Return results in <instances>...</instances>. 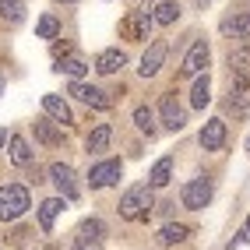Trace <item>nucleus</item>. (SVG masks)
I'll list each match as a JSON object with an SVG mask.
<instances>
[{
	"instance_id": "obj_1",
	"label": "nucleus",
	"mask_w": 250,
	"mask_h": 250,
	"mask_svg": "<svg viewBox=\"0 0 250 250\" xmlns=\"http://www.w3.org/2000/svg\"><path fill=\"white\" fill-rule=\"evenodd\" d=\"M152 183H141V187H130L124 197H120V215L127 222H141L148 219V211H152Z\"/></svg>"
},
{
	"instance_id": "obj_2",
	"label": "nucleus",
	"mask_w": 250,
	"mask_h": 250,
	"mask_svg": "<svg viewBox=\"0 0 250 250\" xmlns=\"http://www.w3.org/2000/svg\"><path fill=\"white\" fill-rule=\"evenodd\" d=\"M28 190L18 187V183H11V187L0 190V219L4 222H14V219H21V215L28 211Z\"/></svg>"
},
{
	"instance_id": "obj_3",
	"label": "nucleus",
	"mask_w": 250,
	"mask_h": 250,
	"mask_svg": "<svg viewBox=\"0 0 250 250\" xmlns=\"http://www.w3.org/2000/svg\"><path fill=\"white\" fill-rule=\"evenodd\" d=\"M183 208H190V211H201V208H208V201H211V180L208 176H197V180H190V183H183Z\"/></svg>"
},
{
	"instance_id": "obj_4",
	"label": "nucleus",
	"mask_w": 250,
	"mask_h": 250,
	"mask_svg": "<svg viewBox=\"0 0 250 250\" xmlns=\"http://www.w3.org/2000/svg\"><path fill=\"white\" fill-rule=\"evenodd\" d=\"M120 173H124L120 159H106V162L92 166V173H88V183H92V190H103V187H109V183H116V180H120Z\"/></svg>"
},
{
	"instance_id": "obj_5",
	"label": "nucleus",
	"mask_w": 250,
	"mask_h": 250,
	"mask_svg": "<svg viewBox=\"0 0 250 250\" xmlns=\"http://www.w3.org/2000/svg\"><path fill=\"white\" fill-rule=\"evenodd\" d=\"M71 95H78L81 99V103H85V106H92V109H109L113 106V99L103 92V88H92V85H85V81H71V88H67Z\"/></svg>"
},
{
	"instance_id": "obj_6",
	"label": "nucleus",
	"mask_w": 250,
	"mask_h": 250,
	"mask_svg": "<svg viewBox=\"0 0 250 250\" xmlns=\"http://www.w3.org/2000/svg\"><path fill=\"white\" fill-rule=\"evenodd\" d=\"M166 57H169V46L166 42H152L145 49V57H141V78H155L159 71H162V63H166Z\"/></svg>"
},
{
	"instance_id": "obj_7",
	"label": "nucleus",
	"mask_w": 250,
	"mask_h": 250,
	"mask_svg": "<svg viewBox=\"0 0 250 250\" xmlns=\"http://www.w3.org/2000/svg\"><path fill=\"white\" fill-rule=\"evenodd\" d=\"M208 60H211V49H208V42L205 39H197L194 46H190V53L183 57V74H201L205 67H208Z\"/></svg>"
},
{
	"instance_id": "obj_8",
	"label": "nucleus",
	"mask_w": 250,
	"mask_h": 250,
	"mask_svg": "<svg viewBox=\"0 0 250 250\" xmlns=\"http://www.w3.org/2000/svg\"><path fill=\"white\" fill-rule=\"evenodd\" d=\"M159 113H162V124L169 130H183V127H187V109L176 106V95H162Z\"/></svg>"
},
{
	"instance_id": "obj_9",
	"label": "nucleus",
	"mask_w": 250,
	"mask_h": 250,
	"mask_svg": "<svg viewBox=\"0 0 250 250\" xmlns=\"http://www.w3.org/2000/svg\"><path fill=\"white\" fill-rule=\"evenodd\" d=\"M49 180H53L57 187H60V194H63V197H74V194H78L74 169H71L67 162H53V166H49Z\"/></svg>"
},
{
	"instance_id": "obj_10",
	"label": "nucleus",
	"mask_w": 250,
	"mask_h": 250,
	"mask_svg": "<svg viewBox=\"0 0 250 250\" xmlns=\"http://www.w3.org/2000/svg\"><path fill=\"white\" fill-rule=\"evenodd\" d=\"M226 145V120H208L201 127V148L205 152H219Z\"/></svg>"
},
{
	"instance_id": "obj_11",
	"label": "nucleus",
	"mask_w": 250,
	"mask_h": 250,
	"mask_svg": "<svg viewBox=\"0 0 250 250\" xmlns=\"http://www.w3.org/2000/svg\"><path fill=\"white\" fill-rule=\"evenodd\" d=\"M42 109H46V116H53V120H57L60 127H71V124H74L71 106L63 103L60 95H53V92H49V95H42Z\"/></svg>"
},
{
	"instance_id": "obj_12",
	"label": "nucleus",
	"mask_w": 250,
	"mask_h": 250,
	"mask_svg": "<svg viewBox=\"0 0 250 250\" xmlns=\"http://www.w3.org/2000/svg\"><path fill=\"white\" fill-rule=\"evenodd\" d=\"M127 63V53L124 49H103V53L95 57V71L99 74H116Z\"/></svg>"
},
{
	"instance_id": "obj_13",
	"label": "nucleus",
	"mask_w": 250,
	"mask_h": 250,
	"mask_svg": "<svg viewBox=\"0 0 250 250\" xmlns=\"http://www.w3.org/2000/svg\"><path fill=\"white\" fill-rule=\"evenodd\" d=\"M190 236V226H183V222H169V226H162L159 229V247H176V243H183Z\"/></svg>"
},
{
	"instance_id": "obj_14",
	"label": "nucleus",
	"mask_w": 250,
	"mask_h": 250,
	"mask_svg": "<svg viewBox=\"0 0 250 250\" xmlns=\"http://www.w3.org/2000/svg\"><path fill=\"white\" fill-rule=\"evenodd\" d=\"M211 103V78L201 71V74H197V81H194V88H190V106L194 109H205Z\"/></svg>"
},
{
	"instance_id": "obj_15",
	"label": "nucleus",
	"mask_w": 250,
	"mask_h": 250,
	"mask_svg": "<svg viewBox=\"0 0 250 250\" xmlns=\"http://www.w3.org/2000/svg\"><path fill=\"white\" fill-rule=\"evenodd\" d=\"M60 211H63V197H49V201L39 205V226H42V232H53V222H57Z\"/></svg>"
},
{
	"instance_id": "obj_16",
	"label": "nucleus",
	"mask_w": 250,
	"mask_h": 250,
	"mask_svg": "<svg viewBox=\"0 0 250 250\" xmlns=\"http://www.w3.org/2000/svg\"><path fill=\"white\" fill-rule=\"evenodd\" d=\"M222 109L232 116V120H247V116H250V103H247L240 92H229V99L222 103Z\"/></svg>"
},
{
	"instance_id": "obj_17",
	"label": "nucleus",
	"mask_w": 250,
	"mask_h": 250,
	"mask_svg": "<svg viewBox=\"0 0 250 250\" xmlns=\"http://www.w3.org/2000/svg\"><path fill=\"white\" fill-rule=\"evenodd\" d=\"M222 32L232 39H250V14H236V18L222 21Z\"/></svg>"
},
{
	"instance_id": "obj_18",
	"label": "nucleus",
	"mask_w": 250,
	"mask_h": 250,
	"mask_svg": "<svg viewBox=\"0 0 250 250\" xmlns=\"http://www.w3.org/2000/svg\"><path fill=\"white\" fill-rule=\"evenodd\" d=\"M0 18L7 25H21L25 18V0H0Z\"/></svg>"
},
{
	"instance_id": "obj_19",
	"label": "nucleus",
	"mask_w": 250,
	"mask_h": 250,
	"mask_svg": "<svg viewBox=\"0 0 250 250\" xmlns=\"http://www.w3.org/2000/svg\"><path fill=\"white\" fill-rule=\"evenodd\" d=\"M109 138H113V130H109V124H99L92 134H88V152L92 155H99V152H106L109 148Z\"/></svg>"
},
{
	"instance_id": "obj_20",
	"label": "nucleus",
	"mask_w": 250,
	"mask_h": 250,
	"mask_svg": "<svg viewBox=\"0 0 250 250\" xmlns=\"http://www.w3.org/2000/svg\"><path fill=\"white\" fill-rule=\"evenodd\" d=\"M176 18H180V4H176V0H162V4L155 7V14H152L155 25H173Z\"/></svg>"
},
{
	"instance_id": "obj_21",
	"label": "nucleus",
	"mask_w": 250,
	"mask_h": 250,
	"mask_svg": "<svg viewBox=\"0 0 250 250\" xmlns=\"http://www.w3.org/2000/svg\"><path fill=\"white\" fill-rule=\"evenodd\" d=\"M11 162L14 166H28L32 162V148L25 145L21 134H11Z\"/></svg>"
},
{
	"instance_id": "obj_22",
	"label": "nucleus",
	"mask_w": 250,
	"mask_h": 250,
	"mask_svg": "<svg viewBox=\"0 0 250 250\" xmlns=\"http://www.w3.org/2000/svg\"><path fill=\"white\" fill-rule=\"evenodd\" d=\"M169 176H173V159L166 155V159H159L155 166H152V187H166V183H169Z\"/></svg>"
},
{
	"instance_id": "obj_23",
	"label": "nucleus",
	"mask_w": 250,
	"mask_h": 250,
	"mask_svg": "<svg viewBox=\"0 0 250 250\" xmlns=\"http://www.w3.org/2000/svg\"><path fill=\"white\" fill-rule=\"evenodd\" d=\"M36 138H39L42 145H60V141H63V134H60L49 120H36Z\"/></svg>"
},
{
	"instance_id": "obj_24",
	"label": "nucleus",
	"mask_w": 250,
	"mask_h": 250,
	"mask_svg": "<svg viewBox=\"0 0 250 250\" xmlns=\"http://www.w3.org/2000/svg\"><path fill=\"white\" fill-rule=\"evenodd\" d=\"M36 36L39 39H57L60 36V21L53 18V14H42V18L36 21Z\"/></svg>"
},
{
	"instance_id": "obj_25",
	"label": "nucleus",
	"mask_w": 250,
	"mask_h": 250,
	"mask_svg": "<svg viewBox=\"0 0 250 250\" xmlns=\"http://www.w3.org/2000/svg\"><path fill=\"white\" fill-rule=\"evenodd\" d=\"M134 124L145 130L148 138H155V130H159V127H155V113L148 109V106H138V109H134Z\"/></svg>"
},
{
	"instance_id": "obj_26",
	"label": "nucleus",
	"mask_w": 250,
	"mask_h": 250,
	"mask_svg": "<svg viewBox=\"0 0 250 250\" xmlns=\"http://www.w3.org/2000/svg\"><path fill=\"white\" fill-rule=\"evenodd\" d=\"M78 236H85V240H103V236H106L103 219H85V222L78 226Z\"/></svg>"
},
{
	"instance_id": "obj_27",
	"label": "nucleus",
	"mask_w": 250,
	"mask_h": 250,
	"mask_svg": "<svg viewBox=\"0 0 250 250\" xmlns=\"http://www.w3.org/2000/svg\"><path fill=\"white\" fill-rule=\"evenodd\" d=\"M57 71L60 74H71V78H81L88 71V63L81 60V57H67V60H57Z\"/></svg>"
},
{
	"instance_id": "obj_28",
	"label": "nucleus",
	"mask_w": 250,
	"mask_h": 250,
	"mask_svg": "<svg viewBox=\"0 0 250 250\" xmlns=\"http://www.w3.org/2000/svg\"><path fill=\"white\" fill-rule=\"evenodd\" d=\"M229 67H232V74H247L250 71V49H232L229 53Z\"/></svg>"
},
{
	"instance_id": "obj_29",
	"label": "nucleus",
	"mask_w": 250,
	"mask_h": 250,
	"mask_svg": "<svg viewBox=\"0 0 250 250\" xmlns=\"http://www.w3.org/2000/svg\"><path fill=\"white\" fill-rule=\"evenodd\" d=\"M71 250H103V240H85V236H78Z\"/></svg>"
},
{
	"instance_id": "obj_30",
	"label": "nucleus",
	"mask_w": 250,
	"mask_h": 250,
	"mask_svg": "<svg viewBox=\"0 0 250 250\" xmlns=\"http://www.w3.org/2000/svg\"><path fill=\"white\" fill-rule=\"evenodd\" d=\"M250 240V219H247V226H243V232H240V243H247Z\"/></svg>"
},
{
	"instance_id": "obj_31",
	"label": "nucleus",
	"mask_w": 250,
	"mask_h": 250,
	"mask_svg": "<svg viewBox=\"0 0 250 250\" xmlns=\"http://www.w3.org/2000/svg\"><path fill=\"white\" fill-rule=\"evenodd\" d=\"M7 145V130H0V148H4Z\"/></svg>"
},
{
	"instance_id": "obj_32",
	"label": "nucleus",
	"mask_w": 250,
	"mask_h": 250,
	"mask_svg": "<svg viewBox=\"0 0 250 250\" xmlns=\"http://www.w3.org/2000/svg\"><path fill=\"white\" fill-rule=\"evenodd\" d=\"M0 95H4V78H0Z\"/></svg>"
},
{
	"instance_id": "obj_33",
	"label": "nucleus",
	"mask_w": 250,
	"mask_h": 250,
	"mask_svg": "<svg viewBox=\"0 0 250 250\" xmlns=\"http://www.w3.org/2000/svg\"><path fill=\"white\" fill-rule=\"evenodd\" d=\"M60 4H74V0H60Z\"/></svg>"
},
{
	"instance_id": "obj_34",
	"label": "nucleus",
	"mask_w": 250,
	"mask_h": 250,
	"mask_svg": "<svg viewBox=\"0 0 250 250\" xmlns=\"http://www.w3.org/2000/svg\"><path fill=\"white\" fill-rule=\"evenodd\" d=\"M247 152H250V138H247Z\"/></svg>"
}]
</instances>
